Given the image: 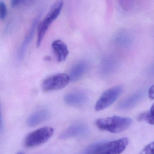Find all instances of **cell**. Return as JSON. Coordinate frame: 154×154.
<instances>
[{
	"mask_svg": "<svg viewBox=\"0 0 154 154\" xmlns=\"http://www.w3.org/2000/svg\"><path fill=\"white\" fill-rule=\"evenodd\" d=\"M88 100V95L82 91H73L65 95L64 101L70 106L81 107L85 104Z\"/></svg>",
	"mask_w": 154,
	"mask_h": 154,
	"instance_id": "8",
	"label": "cell"
},
{
	"mask_svg": "<svg viewBox=\"0 0 154 154\" xmlns=\"http://www.w3.org/2000/svg\"><path fill=\"white\" fill-rule=\"evenodd\" d=\"M52 46L57 61L59 62L65 61L69 54V50L65 43L57 39L53 42Z\"/></svg>",
	"mask_w": 154,
	"mask_h": 154,
	"instance_id": "12",
	"label": "cell"
},
{
	"mask_svg": "<svg viewBox=\"0 0 154 154\" xmlns=\"http://www.w3.org/2000/svg\"><path fill=\"white\" fill-rule=\"evenodd\" d=\"M89 131V128L85 124L82 123H75L61 133L59 138L61 139H67L71 138L83 137L87 135Z\"/></svg>",
	"mask_w": 154,
	"mask_h": 154,
	"instance_id": "7",
	"label": "cell"
},
{
	"mask_svg": "<svg viewBox=\"0 0 154 154\" xmlns=\"http://www.w3.org/2000/svg\"><path fill=\"white\" fill-rule=\"evenodd\" d=\"M63 6V2H57L52 6L50 11L48 12L44 19L40 21L38 27L37 41V46L39 47L43 41L48 29L54 20H55L61 13Z\"/></svg>",
	"mask_w": 154,
	"mask_h": 154,
	"instance_id": "2",
	"label": "cell"
},
{
	"mask_svg": "<svg viewBox=\"0 0 154 154\" xmlns=\"http://www.w3.org/2000/svg\"><path fill=\"white\" fill-rule=\"evenodd\" d=\"M54 130L49 127L40 128L29 133L26 137L25 145L27 147H33L45 143L53 136Z\"/></svg>",
	"mask_w": 154,
	"mask_h": 154,
	"instance_id": "3",
	"label": "cell"
},
{
	"mask_svg": "<svg viewBox=\"0 0 154 154\" xmlns=\"http://www.w3.org/2000/svg\"><path fill=\"white\" fill-rule=\"evenodd\" d=\"M132 122L131 118L114 116L98 119L95 122V124L101 130L119 133L129 128Z\"/></svg>",
	"mask_w": 154,
	"mask_h": 154,
	"instance_id": "1",
	"label": "cell"
},
{
	"mask_svg": "<svg viewBox=\"0 0 154 154\" xmlns=\"http://www.w3.org/2000/svg\"><path fill=\"white\" fill-rule=\"evenodd\" d=\"M122 91L123 87L121 85H117L105 91L95 104V110L100 111L109 107L117 100Z\"/></svg>",
	"mask_w": 154,
	"mask_h": 154,
	"instance_id": "4",
	"label": "cell"
},
{
	"mask_svg": "<svg viewBox=\"0 0 154 154\" xmlns=\"http://www.w3.org/2000/svg\"><path fill=\"white\" fill-rule=\"evenodd\" d=\"M137 119L140 121H145L149 124L154 125V103L148 112H143L139 115Z\"/></svg>",
	"mask_w": 154,
	"mask_h": 154,
	"instance_id": "14",
	"label": "cell"
},
{
	"mask_svg": "<svg viewBox=\"0 0 154 154\" xmlns=\"http://www.w3.org/2000/svg\"><path fill=\"white\" fill-rule=\"evenodd\" d=\"M129 143L128 139L124 137L110 142L103 141L97 154H120Z\"/></svg>",
	"mask_w": 154,
	"mask_h": 154,
	"instance_id": "6",
	"label": "cell"
},
{
	"mask_svg": "<svg viewBox=\"0 0 154 154\" xmlns=\"http://www.w3.org/2000/svg\"><path fill=\"white\" fill-rule=\"evenodd\" d=\"M139 154H154V141L146 146Z\"/></svg>",
	"mask_w": 154,
	"mask_h": 154,
	"instance_id": "16",
	"label": "cell"
},
{
	"mask_svg": "<svg viewBox=\"0 0 154 154\" xmlns=\"http://www.w3.org/2000/svg\"><path fill=\"white\" fill-rule=\"evenodd\" d=\"M7 15V8L5 2L2 1H0V18L4 19Z\"/></svg>",
	"mask_w": 154,
	"mask_h": 154,
	"instance_id": "17",
	"label": "cell"
},
{
	"mask_svg": "<svg viewBox=\"0 0 154 154\" xmlns=\"http://www.w3.org/2000/svg\"><path fill=\"white\" fill-rule=\"evenodd\" d=\"M148 94L149 99L151 100H154V85H152L149 89Z\"/></svg>",
	"mask_w": 154,
	"mask_h": 154,
	"instance_id": "19",
	"label": "cell"
},
{
	"mask_svg": "<svg viewBox=\"0 0 154 154\" xmlns=\"http://www.w3.org/2000/svg\"><path fill=\"white\" fill-rule=\"evenodd\" d=\"M103 141H99L91 144L85 149L83 154H97Z\"/></svg>",
	"mask_w": 154,
	"mask_h": 154,
	"instance_id": "15",
	"label": "cell"
},
{
	"mask_svg": "<svg viewBox=\"0 0 154 154\" xmlns=\"http://www.w3.org/2000/svg\"><path fill=\"white\" fill-rule=\"evenodd\" d=\"M88 62L85 60L80 61L72 66L69 73L71 82H74L80 80L88 69Z\"/></svg>",
	"mask_w": 154,
	"mask_h": 154,
	"instance_id": "10",
	"label": "cell"
},
{
	"mask_svg": "<svg viewBox=\"0 0 154 154\" xmlns=\"http://www.w3.org/2000/svg\"><path fill=\"white\" fill-rule=\"evenodd\" d=\"M71 82L69 75L58 73L51 75L45 79L42 83V89L45 91L63 89Z\"/></svg>",
	"mask_w": 154,
	"mask_h": 154,
	"instance_id": "5",
	"label": "cell"
},
{
	"mask_svg": "<svg viewBox=\"0 0 154 154\" xmlns=\"http://www.w3.org/2000/svg\"><path fill=\"white\" fill-rule=\"evenodd\" d=\"M16 154H24V152H21V151H20V152H18V153H17Z\"/></svg>",
	"mask_w": 154,
	"mask_h": 154,
	"instance_id": "20",
	"label": "cell"
},
{
	"mask_svg": "<svg viewBox=\"0 0 154 154\" xmlns=\"http://www.w3.org/2000/svg\"><path fill=\"white\" fill-rule=\"evenodd\" d=\"M144 95V92L143 91L137 92L123 100L119 104L118 108L119 109L121 110L130 109L136 105V104L142 99Z\"/></svg>",
	"mask_w": 154,
	"mask_h": 154,
	"instance_id": "13",
	"label": "cell"
},
{
	"mask_svg": "<svg viewBox=\"0 0 154 154\" xmlns=\"http://www.w3.org/2000/svg\"><path fill=\"white\" fill-rule=\"evenodd\" d=\"M29 1H24V0H13L11 1V5L12 7H16L23 4H26Z\"/></svg>",
	"mask_w": 154,
	"mask_h": 154,
	"instance_id": "18",
	"label": "cell"
},
{
	"mask_svg": "<svg viewBox=\"0 0 154 154\" xmlns=\"http://www.w3.org/2000/svg\"><path fill=\"white\" fill-rule=\"evenodd\" d=\"M50 117V112L47 109L36 111L29 115L26 121L27 125L29 127H34L48 119Z\"/></svg>",
	"mask_w": 154,
	"mask_h": 154,
	"instance_id": "9",
	"label": "cell"
},
{
	"mask_svg": "<svg viewBox=\"0 0 154 154\" xmlns=\"http://www.w3.org/2000/svg\"><path fill=\"white\" fill-rule=\"evenodd\" d=\"M38 20H39V17H37L33 21L30 29L29 30L27 34L26 35L23 42L20 47L18 51V57L20 60H21L25 55V52L26 50L27 47L31 42V39H32V38L34 35L36 26L38 23Z\"/></svg>",
	"mask_w": 154,
	"mask_h": 154,
	"instance_id": "11",
	"label": "cell"
}]
</instances>
